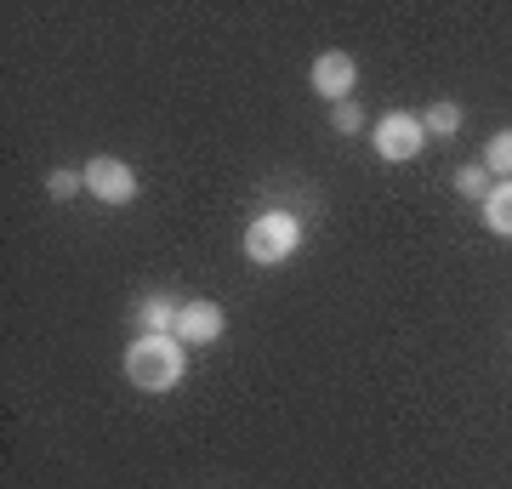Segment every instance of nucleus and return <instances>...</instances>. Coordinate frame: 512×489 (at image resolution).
Here are the masks:
<instances>
[{
	"label": "nucleus",
	"instance_id": "39448f33",
	"mask_svg": "<svg viewBox=\"0 0 512 489\" xmlns=\"http://www.w3.org/2000/svg\"><path fill=\"white\" fill-rule=\"evenodd\" d=\"M353 80H359V63L348 52H319L308 69V86L325 97V103H353Z\"/></svg>",
	"mask_w": 512,
	"mask_h": 489
},
{
	"label": "nucleus",
	"instance_id": "9b49d317",
	"mask_svg": "<svg viewBox=\"0 0 512 489\" xmlns=\"http://www.w3.org/2000/svg\"><path fill=\"white\" fill-rule=\"evenodd\" d=\"M484 171H495L501 182H512V131H495L484 143Z\"/></svg>",
	"mask_w": 512,
	"mask_h": 489
},
{
	"label": "nucleus",
	"instance_id": "1a4fd4ad",
	"mask_svg": "<svg viewBox=\"0 0 512 489\" xmlns=\"http://www.w3.org/2000/svg\"><path fill=\"white\" fill-rule=\"evenodd\" d=\"M421 126H427V137H456L461 131V103H450V97L433 103V109L421 114Z\"/></svg>",
	"mask_w": 512,
	"mask_h": 489
},
{
	"label": "nucleus",
	"instance_id": "0eeeda50",
	"mask_svg": "<svg viewBox=\"0 0 512 489\" xmlns=\"http://www.w3.org/2000/svg\"><path fill=\"white\" fill-rule=\"evenodd\" d=\"M177 308H183V302H171V296H143L137 313H131V319H137V336H171V330H177Z\"/></svg>",
	"mask_w": 512,
	"mask_h": 489
},
{
	"label": "nucleus",
	"instance_id": "423d86ee",
	"mask_svg": "<svg viewBox=\"0 0 512 489\" xmlns=\"http://www.w3.org/2000/svg\"><path fill=\"white\" fill-rule=\"evenodd\" d=\"M222 330H228L222 308H217V302H205V296H194V302H183V308H177V330H171V336H177L183 347H211Z\"/></svg>",
	"mask_w": 512,
	"mask_h": 489
},
{
	"label": "nucleus",
	"instance_id": "ddd939ff",
	"mask_svg": "<svg viewBox=\"0 0 512 489\" xmlns=\"http://www.w3.org/2000/svg\"><path fill=\"white\" fill-rule=\"evenodd\" d=\"M365 126V109L359 103H336V131H359Z\"/></svg>",
	"mask_w": 512,
	"mask_h": 489
},
{
	"label": "nucleus",
	"instance_id": "20e7f679",
	"mask_svg": "<svg viewBox=\"0 0 512 489\" xmlns=\"http://www.w3.org/2000/svg\"><path fill=\"white\" fill-rule=\"evenodd\" d=\"M80 177H86V194L103 205H131L137 200V171L126 160H114V154H97L92 165H80Z\"/></svg>",
	"mask_w": 512,
	"mask_h": 489
},
{
	"label": "nucleus",
	"instance_id": "7ed1b4c3",
	"mask_svg": "<svg viewBox=\"0 0 512 489\" xmlns=\"http://www.w3.org/2000/svg\"><path fill=\"white\" fill-rule=\"evenodd\" d=\"M421 143H427V126H421V114L410 109H393L376 120V160L387 165H404V160H416Z\"/></svg>",
	"mask_w": 512,
	"mask_h": 489
},
{
	"label": "nucleus",
	"instance_id": "6e6552de",
	"mask_svg": "<svg viewBox=\"0 0 512 489\" xmlns=\"http://www.w3.org/2000/svg\"><path fill=\"white\" fill-rule=\"evenodd\" d=\"M484 228L512 239V182H495L490 194H484Z\"/></svg>",
	"mask_w": 512,
	"mask_h": 489
},
{
	"label": "nucleus",
	"instance_id": "f8f14e48",
	"mask_svg": "<svg viewBox=\"0 0 512 489\" xmlns=\"http://www.w3.org/2000/svg\"><path fill=\"white\" fill-rule=\"evenodd\" d=\"M80 188H86V177H80V171H63V165H57V171H46V194H52V200H69V194H80Z\"/></svg>",
	"mask_w": 512,
	"mask_h": 489
},
{
	"label": "nucleus",
	"instance_id": "f03ea898",
	"mask_svg": "<svg viewBox=\"0 0 512 489\" xmlns=\"http://www.w3.org/2000/svg\"><path fill=\"white\" fill-rule=\"evenodd\" d=\"M296 251H302V222L291 211H262V217H251V228H245V256H251L256 268H279Z\"/></svg>",
	"mask_w": 512,
	"mask_h": 489
},
{
	"label": "nucleus",
	"instance_id": "9d476101",
	"mask_svg": "<svg viewBox=\"0 0 512 489\" xmlns=\"http://www.w3.org/2000/svg\"><path fill=\"white\" fill-rule=\"evenodd\" d=\"M450 182H456V194H461V200H478V205H484V194L495 188L484 165H456V177H450Z\"/></svg>",
	"mask_w": 512,
	"mask_h": 489
},
{
	"label": "nucleus",
	"instance_id": "f257e3e1",
	"mask_svg": "<svg viewBox=\"0 0 512 489\" xmlns=\"http://www.w3.org/2000/svg\"><path fill=\"white\" fill-rule=\"evenodd\" d=\"M188 370V347L177 336H137L126 347V381L137 393H171Z\"/></svg>",
	"mask_w": 512,
	"mask_h": 489
}]
</instances>
